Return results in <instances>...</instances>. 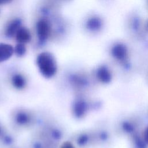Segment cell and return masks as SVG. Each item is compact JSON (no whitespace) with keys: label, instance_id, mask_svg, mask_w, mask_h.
Listing matches in <instances>:
<instances>
[{"label":"cell","instance_id":"obj_1","mask_svg":"<svg viewBox=\"0 0 148 148\" xmlns=\"http://www.w3.org/2000/svg\"><path fill=\"white\" fill-rule=\"evenodd\" d=\"M36 65L39 72L44 77L50 79L57 72V64L54 56L47 51L42 52L36 58Z\"/></svg>","mask_w":148,"mask_h":148},{"label":"cell","instance_id":"obj_2","mask_svg":"<svg viewBox=\"0 0 148 148\" xmlns=\"http://www.w3.org/2000/svg\"><path fill=\"white\" fill-rule=\"evenodd\" d=\"M36 32L40 41H45L47 39L50 32L49 23L45 20H39L36 24Z\"/></svg>","mask_w":148,"mask_h":148},{"label":"cell","instance_id":"obj_3","mask_svg":"<svg viewBox=\"0 0 148 148\" xmlns=\"http://www.w3.org/2000/svg\"><path fill=\"white\" fill-rule=\"evenodd\" d=\"M14 53V48L9 44L0 43V62L9 60Z\"/></svg>","mask_w":148,"mask_h":148},{"label":"cell","instance_id":"obj_4","mask_svg":"<svg viewBox=\"0 0 148 148\" xmlns=\"http://www.w3.org/2000/svg\"><path fill=\"white\" fill-rule=\"evenodd\" d=\"M11 84L14 88L21 90L24 89L27 85V80L24 75L21 73H15L11 77Z\"/></svg>","mask_w":148,"mask_h":148},{"label":"cell","instance_id":"obj_5","mask_svg":"<svg viewBox=\"0 0 148 148\" xmlns=\"http://www.w3.org/2000/svg\"><path fill=\"white\" fill-rule=\"evenodd\" d=\"M72 113L77 118L82 117L86 112L87 105L86 103L80 100H78L73 103L72 105Z\"/></svg>","mask_w":148,"mask_h":148},{"label":"cell","instance_id":"obj_6","mask_svg":"<svg viewBox=\"0 0 148 148\" xmlns=\"http://www.w3.org/2000/svg\"><path fill=\"white\" fill-rule=\"evenodd\" d=\"M16 39L18 43L25 44L31 40V35L28 29L24 27H20L16 34Z\"/></svg>","mask_w":148,"mask_h":148},{"label":"cell","instance_id":"obj_7","mask_svg":"<svg viewBox=\"0 0 148 148\" xmlns=\"http://www.w3.org/2000/svg\"><path fill=\"white\" fill-rule=\"evenodd\" d=\"M14 120L18 125L24 126L30 123L31 117L28 113L24 110H20L16 114Z\"/></svg>","mask_w":148,"mask_h":148},{"label":"cell","instance_id":"obj_8","mask_svg":"<svg viewBox=\"0 0 148 148\" xmlns=\"http://www.w3.org/2000/svg\"><path fill=\"white\" fill-rule=\"evenodd\" d=\"M21 21L19 19H15L12 21L7 26L5 31V35L6 36L10 38L16 35L17 31L21 27Z\"/></svg>","mask_w":148,"mask_h":148},{"label":"cell","instance_id":"obj_9","mask_svg":"<svg viewBox=\"0 0 148 148\" xmlns=\"http://www.w3.org/2000/svg\"><path fill=\"white\" fill-rule=\"evenodd\" d=\"M113 53L115 56V57H117L118 58H123L126 54V49L124 47V46L122 45H117L116 46L114 50H113Z\"/></svg>","mask_w":148,"mask_h":148},{"label":"cell","instance_id":"obj_10","mask_svg":"<svg viewBox=\"0 0 148 148\" xmlns=\"http://www.w3.org/2000/svg\"><path fill=\"white\" fill-rule=\"evenodd\" d=\"M14 53L18 57L23 56L26 53V47L25 45L21 43H18L14 48Z\"/></svg>","mask_w":148,"mask_h":148},{"label":"cell","instance_id":"obj_11","mask_svg":"<svg viewBox=\"0 0 148 148\" xmlns=\"http://www.w3.org/2000/svg\"><path fill=\"white\" fill-rule=\"evenodd\" d=\"M97 76H98V78L101 80H102L103 82H106L110 78V76H109V72L105 68H101V69H99L98 71Z\"/></svg>","mask_w":148,"mask_h":148},{"label":"cell","instance_id":"obj_12","mask_svg":"<svg viewBox=\"0 0 148 148\" xmlns=\"http://www.w3.org/2000/svg\"><path fill=\"white\" fill-rule=\"evenodd\" d=\"M99 26V22L96 18H92L87 22V27L90 29H96Z\"/></svg>","mask_w":148,"mask_h":148},{"label":"cell","instance_id":"obj_13","mask_svg":"<svg viewBox=\"0 0 148 148\" xmlns=\"http://www.w3.org/2000/svg\"><path fill=\"white\" fill-rule=\"evenodd\" d=\"M60 148H75V147L71 142L66 141L62 144Z\"/></svg>","mask_w":148,"mask_h":148},{"label":"cell","instance_id":"obj_14","mask_svg":"<svg viewBox=\"0 0 148 148\" xmlns=\"http://www.w3.org/2000/svg\"><path fill=\"white\" fill-rule=\"evenodd\" d=\"M87 140L86 137L84 135H81L79 137V138L77 139V143L79 145H83Z\"/></svg>","mask_w":148,"mask_h":148},{"label":"cell","instance_id":"obj_15","mask_svg":"<svg viewBox=\"0 0 148 148\" xmlns=\"http://www.w3.org/2000/svg\"><path fill=\"white\" fill-rule=\"evenodd\" d=\"M12 0H0V5H5L10 2Z\"/></svg>","mask_w":148,"mask_h":148},{"label":"cell","instance_id":"obj_16","mask_svg":"<svg viewBox=\"0 0 148 148\" xmlns=\"http://www.w3.org/2000/svg\"><path fill=\"white\" fill-rule=\"evenodd\" d=\"M3 134V128H2V127L1 125V124H0V136H2Z\"/></svg>","mask_w":148,"mask_h":148},{"label":"cell","instance_id":"obj_17","mask_svg":"<svg viewBox=\"0 0 148 148\" xmlns=\"http://www.w3.org/2000/svg\"><path fill=\"white\" fill-rule=\"evenodd\" d=\"M145 137H146V140L148 142V129H147V131H146V135H145Z\"/></svg>","mask_w":148,"mask_h":148}]
</instances>
